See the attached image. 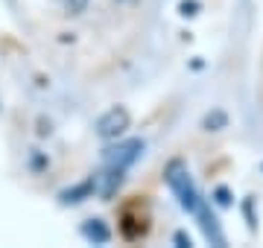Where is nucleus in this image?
<instances>
[{"instance_id":"4","label":"nucleus","mask_w":263,"mask_h":248,"mask_svg":"<svg viewBox=\"0 0 263 248\" xmlns=\"http://www.w3.org/2000/svg\"><path fill=\"white\" fill-rule=\"evenodd\" d=\"M123 172L126 170H117V167H105V172H100L97 175V181H91V187H94L103 199H111L114 193L120 190L123 184Z\"/></svg>"},{"instance_id":"2","label":"nucleus","mask_w":263,"mask_h":248,"mask_svg":"<svg viewBox=\"0 0 263 248\" xmlns=\"http://www.w3.org/2000/svg\"><path fill=\"white\" fill-rule=\"evenodd\" d=\"M129 123H132L129 111H126L123 105H114V108H108V111L97 120V134H100L103 140H117V137L126 134Z\"/></svg>"},{"instance_id":"6","label":"nucleus","mask_w":263,"mask_h":248,"mask_svg":"<svg viewBox=\"0 0 263 248\" xmlns=\"http://www.w3.org/2000/svg\"><path fill=\"white\" fill-rule=\"evenodd\" d=\"M65 6H67L70 12H82L85 6H88V0H65Z\"/></svg>"},{"instance_id":"5","label":"nucleus","mask_w":263,"mask_h":248,"mask_svg":"<svg viewBox=\"0 0 263 248\" xmlns=\"http://www.w3.org/2000/svg\"><path fill=\"white\" fill-rule=\"evenodd\" d=\"M85 237L94 239V242H108V237H111V234H108V228H103V225H100V219H94L91 225H85Z\"/></svg>"},{"instance_id":"3","label":"nucleus","mask_w":263,"mask_h":248,"mask_svg":"<svg viewBox=\"0 0 263 248\" xmlns=\"http://www.w3.org/2000/svg\"><path fill=\"white\" fill-rule=\"evenodd\" d=\"M143 143L141 140H126V143H117L111 149H105V167H117V170H126L141 158Z\"/></svg>"},{"instance_id":"1","label":"nucleus","mask_w":263,"mask_h":248,"mask_svg":"<svg viewBox=\"0 0 263 248\" xmlns=\"http://www.w3.org/2000/svg\"><path fill=\"white\" fill-rule=\"evenodd\" d=\"M167 181L170 187H173V193L179 196V204L187 213H193V216H199L202 210H205V201L199 199V193L196 187H193V181H190V175L187 170H184V163H170V170H167Z\"/></svg>"}]
</instances>
